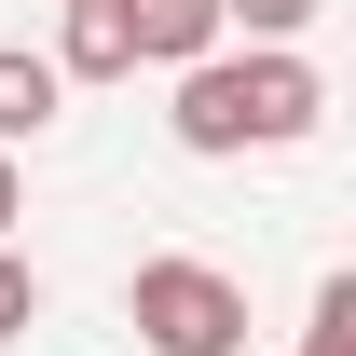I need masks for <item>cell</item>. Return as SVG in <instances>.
<instances>
[{
  "mask_svg": "<svg viewBox=\"0 0 356 356\" xmlns=\"http://www.w3.org/2000/svg\"><path fill=\"white\" fill-rule=\"evenodd\" d=\"M178 151H206V165H233V151H302L315 124H329V83H315V55L288 42H247V55H192L178 69Z\"/></svg>",
  "mask_w": 356,
  "mask_h": 356,
  "instance_id": "obj_1",
  "label": "cell"
},
{
  "mask_svg": "<svg viewBox=\"0 0 356 356\" xmlns=\"http://www.w3.org/2000/svg\"><path fill=\"white\" fill-rule=\"evenodd\" d=\"M124 329H137V356H247V288L220 261H137Z\"/></svg>",
  "mask_w": 356,
  "mask_h": 356,
  "instance_id": "obj_2",
  "label": "cell"
},
{
  "mask_svg": "<svg viewBox=\"0 0 356 356\" xmlns=\"http://www.w3.org/2000/svg\"><path fill=\"white\" fill-rule=\"evenodd\" d=\"M55 83H137L124 0H69V28H55Z\"/></svg>",
  "mask_w": 356,
  "mask_h": 356,
  "instance_id": "obj_3",
  "label": "cell"
},
{
  "mask_svg": "<svg viewBox=\"0 0 356 356\" xmlns=\"http://www.w3.org/2000/svg\"><path fill=\"white\" fill-rule=\"evenodd\" d=\"M124 28H137V69H192V55H220V0H124Z\"/></svg>",
  "mask_w": 356,
  "mask_h": 356,
  "instance_id": "obj_4",
  "label": "cell"
},
{
  "mask_svg": "<svg viewBox=\"0 0 356 356\" xmlns=\"http://www.w3.org/2000/svg\"><path fill=\"white\" fill-rule=\"evenodd\" d=\"M55 110H69V83H55V55H0V151H14V137H42Z\"/></svg>",
  "mask_w": 356,
  "mask_h": 356,
  "instance_id": "obj_5",
  "label": "cell"
},
{
  "mask_svg": "<svg viewBox=\"0 0 356 356\" xmlns=\"http://www.w3.org/2000/svg\"><path fill=\"white\" fill-rule=\"evenodd\" d=\"M302 356H356V274H315V315H302Z\"/></svg>",
  "mask_w": 356,
  "mask_h": 356,
  "instance_id": "obj_6",
  "label": "cell"
},
{
  "mask_svg": "<svg viewBox=\"0 0 356 356\" xmlns=\"http://www.w3.org/2000/svg\"><path fill=\"white\" fill-rule=\"evenodd\" d=\"M220 28H247V42H302L315 0H220Z\"/></svg>",
  "mask_w": 356,
  "mask_h": 356,
  "instance_id": "obj_7",
  "label": "cell"
},
{
  "mask_svg": "<svg viewBox=\"0 0 356 356\" xmlns=\"http://www.w3.org/2000/svg\"><path fill=\"white\" fill-rule=\"evenodd\" d=\"M14 329H42V274H28L14 247H0V343H14Z\"/></svg>",
  "mask_w": 356,
  "mask_h": 356,
  "instance_id": "obj_8",
  "label": "cell"
},
{
  "mask_svg": "<svg viewBox=\"0 0 356 356\" xmlns=\"http://www.w3.org/2000/svg\"><path fill=\"white\" fill-rule=\"evenodd\" d=\"M14 220H28V178H14V151H0V233H14Z\"/></svg>",
  "mask_w": 356,
  "mask_h": 356,
  "instance_id": "obj_9",
  "label": "cell"
}]
</instances>
